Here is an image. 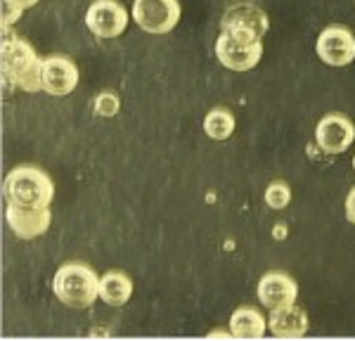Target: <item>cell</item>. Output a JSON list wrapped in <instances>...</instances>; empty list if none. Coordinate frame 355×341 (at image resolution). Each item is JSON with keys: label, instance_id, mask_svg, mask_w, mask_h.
Wrapping results in <instances>:
<instances>
[{"label": "cell", "instance_id": "cell-19", "mask_svg": "<svg viewBox=\"0 0 355 341\" xmlns=\"http://www.w3.org/2000/svg\"><path fill=\"white\" fill-rule=\"evenodd\" d=\"M21 15H24V10H21V8L10 5V3H3V28H10Z\"/></svg>", "mask_w": 355, "mask_h": 341}, {"label": "cell", "instance_id": "cell-22", "mask_svg": "<svg viewBox=\"0 0 355 341\" xmlns=\"http://www.w3.org/2000/svg\"><path fill=\"white\" fill-rule=\"evenodd\" d=\"M353 168H355V157H353Z\"/></svg>", "mask_w": 355, "mask_h": 341}, {"label": "cell", "instance_id": "cell-15", "mask_svg": "<svg viewBox=\"0 0 355 341\" xmlns=\"http://www.w3.org/2000/svg\"><path fill=\"white\" fill-rule=\"evenodd\" d=\"M133 297V280L121 270H110L100 277V299L110 306H123Z\"/></svg>", "mask_w": 355, "mask_h": 341}, {"label": "cell", "instance_id": "cell-17", "mask_svg": "<svg viewBox=\"0 0 355 341\" xmlns=\"http://www.w3.org/2000/svg\"><path fill=\"white\" fill-rule=\"evenodd\" d=\"M291 202V190L287 183H282V180H275V183L268 185L266 190V204L275 211H282V209H287Z\"/></svg>", "mask_w": 355, "mask_h": 341}, {"label": "cell", "instance_id": "cell-1", "mask_svg": "<svg viewBox=\"0 0 355 341\" xmlns=\"http://www.w3.org/2000/svg\"><path fill=\"white\" fill-rule=\"evenodd\" d=\"M3 81L24 93L43 90V60L36 55L31 43L10 33V28H5L3 38Z\"/></svg>", "mask_w": 355, "mask_h": 341}, {"label": "cell", "instance_id": "cell-16", "mask_svg": "<svg viewBox=\"0 0 355 341\" xmlns=\"http://www.w3.org/2000/svg\"><path fill=\"white\" fill-rule=\"evenodd\" d=\"M234 116L230 110L225 107H214L204 119V133L209 135L211 140H227L234 133Z\"/></svg>", "mask_w": 355, "mask_h": 341}, {"label": "cell", "instance_id": "cell-12", "mask_svg": "<svg viewBox=\"0 0 355 341\" xmlns=\"http://www.w3.org/2000/svg\"><path fill=\"white\" fill-rule=\"evenodd\" d=\"M259 301L266 308H279V306H289L294 304L299 297V284L294 277H289L287 272H266L259 280Z\"/></svg>", "mask_w": 355, "mask_h": 341}, {"label": "cell", "instance_id": "cell-4", "mask_svg": "<svg viewBox=\"0 0 355 341\" xmlns=\"http://www.w3.org/2000/svg\"><path fill=\"white\" fill-rule=\"evenodd\" d=\"M270 28V19L263 12L259 5L254 3H237L232 5L230 10H225L220 21V31L227 33L232 38H239V41H263Z\"/></svg>", "mask_w": 355, "mask_h": 341}, {"label": "cell", "instance_id": "cell-9", "mask_svg": "<svg viewBox=\"0 0 355 341\" xmlns=\"http://www.w3.org/2000/svg\"><path fill=\"white\" fill-rule=\"evenodd\" d=\"M355 140V126L343 114H327L315 128V142L327 155H343Z\"/></svg>", "mask_w": 355, "mask_h": 341}, {"label": "cell", "instance_id": "cell-14", "mask_svg": "<svg viewBox=\"0 0 355 341\" xmlns=\"http://www.w3.org/2000/svg\"><path fill=\"white\" fill-rule=\"evenodd\" d=\"M268 332V320L256 308H237L230 317V334L237 339H263Z\"/></svg>", "mask_w": 355, "mask_h": 341}, {"label": "cell", "instance_id": "cell-5", "mask_svg": "<svg viewBox=\"0 0 355 341\" xmlns=\"http://www.w3.org/2000/svg\"><path fill=\"white\" fill-rule=\"evenodd\" d=\"M180 3L178 0H135L130 17L145 33L164 36L171 33L180 21Z\"/></svg>", "mask_w": 355, "mask_h": 341}, {"label": "cell", "instance_id": "cell-21", "mask_svg": "<svg viewBox=\"0 0 355 341\" xmlns=\"http://www.w3.org/2000/svg\"><path fill=\"white\" fill-rule=\"evenodd\" d=\"M3 3L17 5V8H21V10H28V8H33V5H38V0H3Z\"/></svg>", "mask_w": 355, "mask_h": 341}, {"label": "cell", "instance_id": "cell-18", "mask_svg": "<svg viewBox=\"0 0 355 341\" xmlns=\"http://www.w3.org/2000/svg\"><path fill=\"white\" fill-rule=\"evenodd\" d=\"M119 110H121V100H119L116 93H112V90H105V93L97 95V100H95V114H100V116L110 119Z\"/></svg>", "mask_w": 355, "mask_h": 341}, {"label": "cell", "instance_id": "cell-13", "mask_svg": "<svg viewBox=\"0 0 355 341\" xmlns=\"http://www.w3.org/2000/svg\"><path fill=\"white\" fill-rule=\"evenodd\" d=\"M268 329L279 339H299L308 332V315L296 304L279 306V308L270 311Z\"/></svg>", "mask_w": 355, "mask_h": 341}, {"label": "cell", "instance_id": "cell-6", "mask_svg": "<svg viewBox=\"0 0 355 341\" xmlns=\"http://www.w3.org/2000/svg\"><path fill=\"white\" fill-rule=\"evenodd\" d=\"M130 15L119 0H95L85 12V26L97 38H119L128 28Z\"/></svg>", "mask_w": 355, "mask_h": 341}, {"label": "cell", "instance_id": "cell-7", "mask_svg": "<svg viewBox=\"0 0 355 341\" xmlns=\"http://www.w3.org/2000/svg\"><path fill=\"white\" fill-rule=\"evenodd\" d=\"M216 57L230 71H251L254 67H259L263 57V41H239L220 31L216 41Z\"/></svg>", "mask_w": 355, "mask_h": 341}, {"label": "cell", "instance_id": "cell-10", "mask_svg": "<svg viewBox=\"0 0 355 341\" xmlns=\"http://www.w3.org/2000/svg\"><path fill=\"white\" fill-rule=\"evenodd\" d=\"M10 230L15 232L19 240H33L48 232L53 213L48 207H19V204H8L5 211Z\"/></svg>", "mask_w": 355, "mask_h": 341}, {"label": "cell", "instance_id": "cell-11", "mask_svg": "<svg viewBox=\"0 0 355 341\" xmlns=\"http://www.w3.org/2000/svg\"><path fill=\"white\" fill-rule=\"evenodd\" d=\"M78 85V67L69 57L53 55L43 60V90L53 98H67Z\"/></svg>", "mask_w": 355, "mask_h": 341}, {"label": "cell", "instance_id": "cell-20", "mask_svg": "<svg viewBox=\"0 0 355 341\" xmlns=\"http://www.w3.org/2000/svg\"><path fill=\"white\" fill-rule=\"evenodd\" d=\"M343 209H346V218H348V223H353L355 225V187L351 192H348V197H346V204H343Z\"/></svg>", "mask_w": 355, "mask_h": 341}, {"label": "cell", "instance_id": "cell-3", "mask_svg": "<svg viewBox=\"0 0 355 341\" xmlns=\"http://www.w3.org/2000/svg\"><path fill=\"white\" fill-rule=\"evenodd\" d=\"M3 195L8 204L19 207H50L55 197V183L43 168L17 166L3 183Z\"/></svg>", "mask_w": 355, "mask_h": 341}, {"label": "cell", "instance_id": "cell-8", "mask_svg": "<svg viewBox=\"0 0 355 341\" xmlns=\"http://www.w3.org/2000/svg\"><path fill=\"white\" fill-rule=\"evenodd\" d=\"M318 57L329 67H348L355 60V33L346 26H327L318 36Z\"/></svg>", "mask_w": 355, "mask_h": 341}, {"label": "cell", "instance_id": "cell-2", "mask_svg": "<svg viewBox=\"0 0 355 341\" xmlns=\"http://www.w3.org/2000/svg\"><path fill=\"white\" fill-rule=\"evenodd\" d=\"M53 292L67 308H90L100 297V277L85 263H64L53 277Z\"/></svg>", "mask_w": 355, "mask_h": 341}]
</instances>
